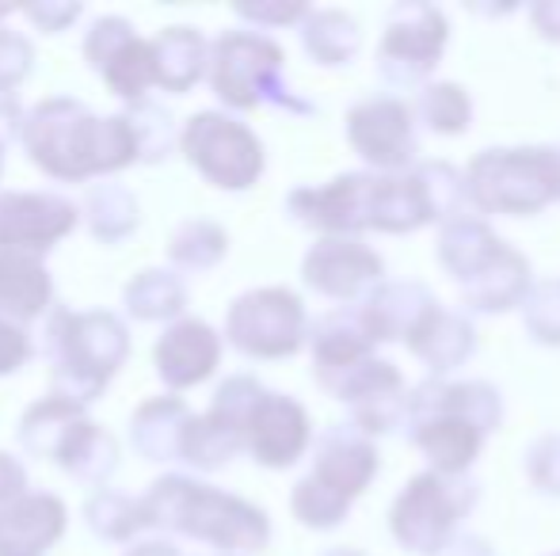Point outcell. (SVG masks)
I'll use <instances>...</instances> for the list:
<instances>
[{
	"instance_id": "43",
	"label": "cell",
	"mask_w": 560,
	"mask_h": 556,
	"mask_svg": "<svg viewBox=\"0 0 560 556\" xmlns=\"http://www.w3.org/2000/svg\"><path fill=\"white\" fill-rule=\"evenodd\" d=\"M439 556H492V553H488V545L477 542V537H457V542L443 545Z\"/></svg>"
},
{
	"instance_id": "36",
	"label": "cell",
	"mask_w": 560,
	"mask_h": 556,
	"mask_svg": "<svg viewBox=\"0 0 560 556\" xmlns=\"http://www.w3.org/2000/svg\"><path fill=\"white\" fill-rule=\"evenodd\" d=\"M530 328L538 340H560V286H538L530 297Z\"/></svg>"
},
{
	"instance_id": "20",
	"label": "cell",
	"mask_w": 560,
	"mask_h": 556,
	"mask_svg": "<svg viewBox=\"0 0 560 556\" xmlns=\"http://www.w3.org/2000/svg\"><path fill=\"white\" fill-rule=\"evenodd\" d=\"M191 409L179 397H153L130 419V442L145 461H179Z\"/></svg>"
},
{
	"instance_id": "27",
	"label": "cell",
	"mask_w": 560,
	"mask_h": 556,
	"mask_svg": "<svg viewBox=\"0 0 560 556\" xmlns=\"http://www.w3.org/2000/svg\"><path fill=\"white\" fill-rule=\"evenodd\" d=\"M241 446H244V430L210 409L207 416H195L187 423L184 458L179 461H187V465H195V469H222Z\"/></svg>"
},
{
	"instance_id": "5",
	"label": "cell",
	"mask_w": 560,
	"mask_h": 556,
	"mask_svg": "<svg viewBox=\"0 0 560 556\" xmlns=\"http://www.w3.org/2000/svg\"><path fill=\"white\" fill-rule=\"evenodd\" d=\"M416 442L443 473L465 469L480 450V435L500 423V401L488 386H423L412 397Z\"/></svg>"
},
{
	"instance_id": "40",
	"label": "cell",
	"mask_w": 560,
	"mask_h": 556,
	"mask_svg": "<svg viewBox=\"0 0 560 556\" xmlns=\"http://www.w3.org/2000/svg\"><path fill=\"white\" fill-rule=\"evenodd\" d=\"M23 496H27V469L12 453H0V507L15 504Z\"/></svg>"
},
{
	"instance_id": "24",
	"label": "cell",
	"mask_w": 560,
	"mask_h": 556,
	"mask_svg": "<svg viewBox=\"0 0 560 556\" xmlns=\"http://www.w3.org/2000/svg\"><path fill=\"white\" fill-rule=\"evenodd\" d=\"M81 419H89L81 404H69V401H61V397H46V401L31 404L27 416L20 419V446L31 458L54 461Z\"/></svg>"
},
{
	"instance_id": "10",
	"label": "cell",
	"mask_w": 560,
	"mask_h": 556,
	"mask_svg": "<svg viewBox=\"0 0 560 556\" xmlns=\"http://www.w3.org/2000/svg\"><path fill=\"white\" fill-rule=\"evenodd\" d=\"M81 210L54 191H4L0 194V248L43 256L77 229Z\"/></svg>"
},
{
	"instance_id": "4",
	"label": "cell",
	"mask_w": 560,
	"mask_h": 556,
	"mask_svg": "<svg viewBox=\"0 0 560 556\" xmlns=\"http://www.w3.org/2000/svg\"><path fill=\"white\" fill-rule=\"evenodd\" d=\"M43 355L50 358V397L92 404L130 355V332L115 312L54 309L43 328Z\"/></svg>"
},
{
	"instance_id": "41",
	"label": "cell",
	"mask_w": 560,
	"mask_h": 556,
	"mask_svg": "<svg viewBox=\"0 0 560 556\" xmlns=\"http://www.w3.org/2000/svg\"><path fill=\"white\" fill-rule=\"evenodd\" d=\"M236 15L256 20V23H290V20H302L305 8L302 4H236Z\"/></svg>"
},
{
	"instance_id": "26",
	"label": "cell",
	"mask_w": 560,
	"mask_h": 556,
	"mask_svg": "<svg viewBox=\"0 0 560 556\" xmlns=\"http://www.w3.org/2000/svg\"><path fill=\"white\" fill-rule=\"evenodd\" d=\"M122 305L133 320H172L176 312H184L187 289L172 271L149 268L138 271L122 289Z\"/></svg>"
},
{
	"instance_id": "22",
	"label": "cell",
	"mask_w": 560,
	"mask_h": 556,
	"mask_svg": "<svg viewBox=\"0 0 560 556\" xmlns=\"http://www.w3.org/2000/svg\"><path fill=\"white\" fill-rule=\"evenodd\" d=\"M54 461H58V465L66 469L73 481L104 484L107 476L118 469V438L112 435V430L100 427V423L81 419Z\"/></svg>"
},
{
	"instance_id": "13",
	"label": "cell",
	"mask_w": 560,
	"mask_h": 556,
	"mask_svg": "<svg viewBox=\"0 0 560 556\" xmlns=\"http://www.w3.org/2000/svg\"><path fill=\"white\" fill-rule=\"evenodd\" d=\"M244 446L256 453L259 465H271V469L294 465L305 446H310L305 409L290 401V397L264 393V401L256 404L248 427H244Z\"/></svg>"
},
{
	"instance_id": "21",
	"label": "cell",
	"mask_w": 560,
	"mask_h": 556,
	"mask_svg": "<svg viewBox=\"0 0 560 556\" xmlns=\"http://www.w3.org/2000/svg\"><path fill=\"white\" fill-rule=\"evenodd\" d=\"M156 84L168 92H187L210 69V46L195 27H164L153 38Z\"/></svg>"
},
{
	"instance_id": "19",
	"label": "cell",
	"mask_w": 560,
	"mask_h": 556,
	"mask_svg": "<svg viewBox=\"0 0 560 556\" xmlns=\"http://www.w3.org/2000/svg\"><path fill=\"white\" fill-rule=\"evenodd\" d=\"M54 282L50 271L43 268V256L15 252V248H0V317L15 320H35L50 309Z\"/></svg>"
},
{
	"instance_id": "46",
	"label": "cell",
	"mask_w": 560,
	"mask_h": 556,
	"mask_svg": "<svg viewBox=\"0 0 560 556\" xmlns=\"http://www.w3.org/2000/svg\"><path fill=\"white\" fill-rule=\"evenodd\" d=\"M12 12H20V8H15V4H0V20H4V15H12Z\"/></svg>"
},
{
	"instance_id": "9",
	"label": "cell",
	"mask_w": 560,
	"mask_h": 556,
	"mask_svg": "<svg viewBox=\"0 0 560 556\" xmlns=\"http://www.w3.org/2000/svg\"><path fill=\"white\" fill-rule=\"evenodd\" d=\"M225 335L252 358L294 355L305 340V309L290 289H252L236 297L225 317Z\"/></svg>"
},
{
	"instance_id": "18",
	"label": "cell",
	"mask_w": 560,
	"mask_h": 556,
	"mask_svg": "<svg viewBox=\"0 0 560 556\" xmlns=\"http://www.w3.org/2000/svg\"><path fill=\"white\" fill-rule=\"evenodd\" d=\"M377 469V453L366 438L354 427H336L325 435L317 450V465H313L310 481H317L325 492H332L336 499L351 504V496H359L366 488V481Z\"/></svg>"
},
{
	"instance_id": "6",
	"label": "cell",
	"mask_w": 560,
	"mask_h": 556,
	"mask_svg": "<svg viewBox=\"0 0 560 556\" xmlns=\"http://www.w3.org/2000/svg\"><path fill=\"white\" fill-rule=\"evenodd\" d=\"M210 84L229 107L275 104L287 111H310L305 99H294L282 84V50L264 35L233 31L222 35L210 50Z\"/></svg>"
},
{
	"instance_id": "32",
	"label": "cell",
	"mask_w": 560,
	"mask_h": 556,
	"mask_svg": "<svg viewBox=\"0 0 560 556\" xmlns=\"http://www.w3.org/2000/svg\"><path fill=\"white\" fill-rule=\"evenodd\" d=\"M126 122H130V130H133V141H138V161H145V164H161L164 156L176 149V122H172V115L164 111L161 104H133V107H126Z\"/></svg>"
},
{
	"instance_id": "29",
	"label": "cell",
	"mask_w": 560,
	"mask_h": 556,
	"mask_svg": "<svg viewBox=\"0 0 560 556\" xmlns=\"http://www.w3.org/2000/svg\"><path fill=\"white\" fill-rule=\"evenodd\" d=\"M107 88L126 104H145V92L156 84V58H153V38H133L126 50L115 54V61L104 69Z\"/></svg>"
},
{
	"instance_id": "37",
	"label": "cell",
	"mask_w": 560,
	"mask_h": 556,
	"mask_svg": "<svg viewBox=\"0 0 560 556\" xmlns=\"http://www.w3.org/2000/svg\"><path fill=\"white\" fill-rule=\"evenodd\" d=\"M31 355H35V347H31V335L23 332V324L0 317V378L15 374Z\"/></svg>"
},
{
	"instance_id": "38",
	"label": "cell",
	"mask_w": 560,
	"mask_h": 556,
	"mask_svg": "<svg viewBox=\"0 0 560 556\" xmlns=\"http://www.w3.org/2000/svg\"><path fill=\"white\" fill-rule=\"evenodd\" d=\"M530 473L541 488L560 492V435H549L534 446L530 450Z\"/></svg>"
},
{
	"instance_id": "2",
	"label": "cell",
	"mask_w": 560,
	"mask_h": 556,
	"mask_svg": "<svg viewBox=\"0 0 560 556\" xmlns=\"http://www.w3.org/2000/svg\"><path fill=\"white\" fill-rule=\"evenodd\" d=\"M290 214L332 233L354 229H416L431 214L428 187L416 176H343L320 191L290 194Z\"/></svg>"
},
{
	"instance_id": "23",
	"label": "cell",
	"mask_w": 560,
	"mask_h": 556,
	"mask_svg": "<svg viewBox=\"0 0 560 556\" xmlns=\"http://www.w3.org/2000/svg\"><path fill=\"white\" fill-rule=\"evenodd\" d=\"M412 351L431 366V370H454L465 355L472 351V328L462 317L446 309H431L428 317L416 324V332L408 335Z\"/></svg>"
},
{
	"instance_id": "28",
	"label": "cell",
	"mask_w": 560,
	"mask_h": 556,
	"mask_svg": "<svg viewBox=\"0 0 560 556\" xmlns=\"http://www.w3.org/2000/svg\"><path fill=\"white\" fill-rule=\"evenodd\" d=\"M84 519H89L92 534H100L104 542H130V537H138L141 530L149 527L141 499L126 496V492H115V488H100L96 496L84 504Z\"/></svg>"
},
{
	"instance_id": "45",
	"label": "cell",
	"mask_w": 560,
	"mask_h": 556,
	"mask_svg": "<svg viewBox=\"0 0 560 556\" xmlns=\"http://www.w3.org/2000/svg\"><path fill=\"white\" fill-rule=\"evenodd\" d=\"M126 556H179V553L168 542H145V545H133Z\"/></svg>"
},
{
	"instance_id": "47",
	"label": "cell",
	"mask_w": 560,
	"mask_h": 556,
	"mask_svg": "<svg viewBox=\"0 0 560 556\" xmlns=\"http://www.w3.org/2000/svg\"><path fill=\"white\" fill-rule=\"evenodd\" d=\"M328 556H359V553H328Z\"/></svg>"
},
{
	"instance_id": "25",
	"label": "cell",
	"mask_w": 560,
	"mask_h": 556,
	"mask_svg": "<svg viewBox=\"0 0 560 556\" xmlns=\"http://www.w3.org/2000/svg\"><path fill=\"white\" fill-rule=\"evenodd\" d=\"M138 199L126 184H92L84 194V225L104 245H122L141 222Z\"/></svg>"
},
{
	"instance_id": "31",
	"label": "cell",
	"mask_w": 560,
	"mask_h": 556,
	"mask_svg": "<svg viewBox=\"0 0 560 556\" xmlns=\"http://www.w3.org/2000/svg\"><path fill=\"white\" fill-rule=\"evenodd\" d=\"M302 43L320 66H343L359 50V27L343 12H313L305 20Z\"/></svg>"
},
{
	"instance_id": "30",
	"label": "cell",
	"mask_w": 560,
	"mask_h": 556,
	"mask_svg": "<svg viewBox=\"0 0 560 556\" xmlns=\"http://www.w3.org/2000/svg\"><path fill=\"white\" fill-rule=\"evenodd\" d=\"M225 248H229V237L222 225L195 217V222H184L172 233L168 260L184 271H207V268H214V263H222Z\"/></svg>"
},
{
	"instance_id": "8",
	"label": "cell",
	"mask_w": 560,
	"mask_h": 556,
	"mask_svg": "<svg viewBox=\"0 0 560 556\" xmlns=\"http://www.w3.org/2000/svg\"><path fill=\"white\" fill-rule=\"evenodd\" d=\"M184 156L210 179L214 187L225 191H244L259 179L264 171V145L244 122L229 119L218 111H199L179 134Z\"/></svg>"
},
{
	"instance_id": "34",
	"label": "cell",
	"mask_w": 560,
	"mask_h": 556,
	"mask_svg": "<svg viewBox=\"0 0 560 556\" xmlns=\"http://www.w3.org/2000/svg\"><path fill=\"white\" fill-rule=\"evenodd\" d=\"M420 111H423V119H428V127H435V130L469 127V99H465V92L454 88V84H435V88L423 92Z\"/></svg>"
},
{
	"instance_id": "14",
	"label": "cell",
	"mask_w": 560,
	"mask_h": 556,
	"mask_svg": "<svg viewBox=\"0 0 560 556\" xmlns=\"http://www.w3.org/2000/svg\"><path fill=\"white\" fill-rule=\"evenodd\" d=\"M156 374L168 389H191L214 374L222 358V340L207 320H176L156 340Z\"/></svg>"
},
{
	"instance_id": "17",
	"label": "cell",
	"mask_w": 560,
	"mask_h": 556,
	"mask_svg": "<svg viewBox=\"0 0 560 556\" xmlns=\"http://www.w3.org/2000/svg\"><path fill=\"white\" fill-rule=\"evenodd\" d=\"M305 282L313 289L339 301H351L359 289H366L370 282L382 275V260L374 252H366L354 240H320L313 245V252L305 256Z\"/></svg>"
},
{
	"instance_id": "42",
	"label": "cell",
	"mask_w": 560,
	"mask_h": 556,
	"mask_svg": "<svg viewBox=\"0 0 560 556\" xmlns=\"http://www.w3.org/2000/svg\"><path fill=\"white\" fill-rule=\"evenodd\" d=\"M23 122H27V115L20 111L15 96H12V92H0V145L23 138Z\"/></svg>"
},
{
	"instance_id": "11",
	"label": "cell",
	"mask_w": 560,
	"mask_h": 556,
	"mask_svg": "<svg viewBox=\"0 0 560 556\" xmlns=\"http://www.w3.org/2000/svg\"><path fill=\"white\" fill-rule=\"evenodd\" d=\"M462 507L465 496L457 492V484H443L439 476H416L397 499L393 534L416 553H439Z\"/></svg>"
},
{
	"instance_id": "39",
	"label": "cell",
	"mask_w": 560,
	"mask_h": 556,
	"mask_svg": "<svg viewBox=\"0 0 560 556\" xmlns=\"http://www.w3.org/2000/svg\"><path fill=\"white\" fill-rule=\"evenodd\" d=\"M20 12L27 15V20L35 23L38 31H46V35H58V31H66L69 23H73L77 15L84 12V8L81 4H58V0H46V4H23Z\"/></svg>"
},
{
	"instance_id": "35",
	"label": "cell",
	"mask_w": 560,
	"mask_h": 556,
	"mask_svg": "<svg viewBox=\"0 0 560 556\" xmlns=\"http://www.w3.org/2000/svg\"><path fill=\"white\" fill-rule=\"evenodd\" d=\"M35 46L12 27H0V92H15L31 76Z\"/></svg>"
},
{
	"instance_id": "1",
	"label": "cell",
	"mask_w": 560,
	"mask_h": 556,
	"mask_svg": "<svg viewBox=\"0 0 560 556\" xmlns=\"http://www.w3.org/2000/svg\"><path fill=\"white\" fill-rule=\"evenodd\" d=\"M23 149L46 176L61 184L112 176L138 161V141L126 115L100 119L73 96H54L31 107L23 122Z\"/></svg>"
},
{
	"instance_id": "16",
	"label": "cell",
	"mask_w": 560,
	"mask_h": 556,
	"mask_svg": "<svg viewBox=\"0 0 560 556\" xmlns=\"http://www.w3.org/2000/svg\"><path fill=\"white\" fill-rule=\"evenodd\" d=\"M66 534V504L50 492H27L0 507V556H43Z\"/></svg>"
},
{
	"instance_id": "12",
	"label": "cell",
	"mask_w": 560,
	"mask_h": 556,
	"mask_svg": "<svg viewBox=\"0 0 560 556\" xmlns=\"http://www.w3.org/2000/svg\"><path fill=\"white\" fill-rule=\"evenodd\" d=\"M446 43V23L435 8L408 4L389 20V35L382 43V73L397 84H408L431 69Z\"/></svg>"
},
{
	"instance_id": "33",
	"label": "cell",
	"mask_w": 560,
	"mask_h": 556,
	"mask_svg": "<svg viewBox=\"0 0 560 556\" xmlns=\"http://www.w3.org/2000/svg\"><path fill=\"white\" fill-rule=\"evenodd\" d=\"M133 23L122 20V15H100L96 23L89 27V35H84V61H89L96 73H104L107 66L115 61L118 50H126V46L133 43Z\"/></svg>"
},
{
	"instance_id": "7",
	"label": "cell",
	"mask_w": 560,
	"mask_h": 556,
	"mask_svg": "<svg viewBox=\"0 0 560 556\" xmlns=\"http://www.w3.org/2000/svg\"><path fill=\"white\" fill-rule=\"evenodd\" d=\"M469 191L485 210L530 214L560 199V149H492L472 161Z\"/></svg>"
},
{
	"instance_id": "3",
	"label": "cell",
	"mask_w": 560,
	"mask_h": 556,
	"mask_svg": "<svg viewBox=\"0 0 560 556\" xmlns=\"http://www.w3.org/2000/svg\"><path fill=\"white\" fill-rule=\"evenodd\" d=\"M149 527L187 534L222 553H259L271 537L267 514L191 476H161L141 496Z\"/></svg>"
},
{
	"instance_id": "15",
	"label": "cell",
	"mask_w": 560,
	"mask_h": 556,
	"mask_svg": "<svg viewBox=\"0 0 560 556\" xmlns=\"http://www.w3.org/2000/svg\"><path fill=\"white\" fill-rule=\"evenodd\" d=\"M347 134L366 161L382 164V168L405 164L416 153L412 119H408V107L397 99H370V104L354 107L347 119Z\"/></svg>"
},
{
	"instance_id": "48",
	"label": "cell",
	"mask_w": 560,
	"mask_h": 556,
	"mask_svg": "<svg viewBox=\"0 0 560 556\" xmlns=\"http://www.w3.org/2000/svg\"><path fill=\"white\" fill-rule=\"evenodd\" d=\"M0 161H4V145H0Z\"/></svg>"
},
{
	"instance_id": "44",
	"label": "cell",
	"mask_w": 560,
	"mask_h": 556,
	"mask_svg": "<svg viewBox=\"0 0 560 556\" xmlns=\"http://www.w3.org/2000/svg\"><path fill=\"white\" fill-rule=\"evenodd\" d=\"M534 15H538V23H541L546 35H560V4H541Z\"/></svg>"
}]
</instances>
